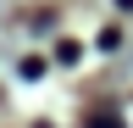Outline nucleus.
I'll return each instance as SVG.
<instances>
[{
	"instance_id": "f257e3e1",
	"label": "nucleus",
	"mask_w": 133,
	"mask_h": 128,
	"mask_svg": "<svg viewBox=\"0 0 133 128\" xmlns=\"http://www.w3.org/2000/svg\"><path fill=\"white\" fill-rule=\"evenodd\" d=\"M94 128H116V123H111V117H94Z\"/></svg>"
}]
</instances>
